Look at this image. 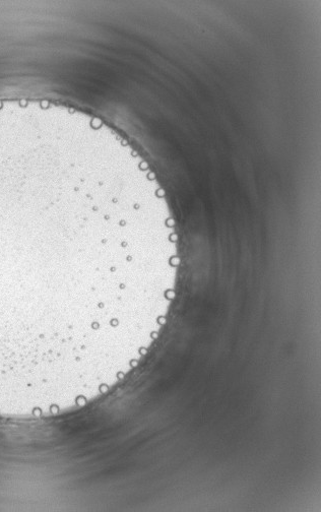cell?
I'll use <instances>...</instances> for the list:
<instances>
[{"label":"cell","mask_w":321,"mask_h":512,"mask_svg":"<svg viewBox=\"0 0 321 512\" xmlns=\"http://www.w3.org/2000/svg\"><path fill=\"white\" fill-rule=\"evenodd\" d=\"M153 262L139 207L85 163L0 153V370L73 349L89 292L141 283Z\"/></svg>","instance_id":"cell-1"}]
</instances>
